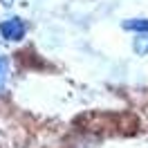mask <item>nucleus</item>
<instances>
[{
  "label": "nucleus",
  "instance_id": "obj_1",
  "mask_svg": "<svg viewBox=\"0 0 148 148\" xmlns=\"http://www.w3.org/2000/svg\"><path fill=\"white\" fill-rule=\"evenodd\" d=\"M27 36V20L20 16H9V18L0 20V38L9 40V43H20Z\"/></svg>",
  "mask_w": 148,
  "mask_h": 148
},
{
  "label": "nucleus",
  "instance_id": "obj_2",
  "mask_svg": "<svg viewBox=\"0 0 148 148\" xmlns=\"http://www.w3.org/2000/svg\"><path fill=\"white\" fill-rule=\"evenodd\" d=\"M121 27L132 34H148V18H128L121 23Z\"/></svg>",
  "mask_w": 148,
  "mask_h": 148
},
{
  "label": "nucleus",
  "instance_id": "obj_3",
  "mask_svg": "<svg viewBox=\"0 0 148 148\" xmlns=\"http://www.w3.org/2000/svg\"><path fill=\"white\" fill-rule=\"evenodd\" d=\"M9 56L0 54V94L7 90V83H9Z\"/></svg>",
  "mask_w": 148,
  "mask_h": 148
},
{
  "label": "nucleus",
  "instance_id": "obj_4",
  "mask_svg": "<svg viewBox=\"0 0 148 148\" xmlns=\"http://www.w3.org/2000/svg\"><path fill=\"white\" fill-rule=\"evenodd\" d=\"M132 52L137 56H148V34H137L132 40Z\"/></svg>",
  "mask_w": 148,
  "mask_h": 148
},
{
  "label": "nucleus",
  "instance_id": "obj_5",
  "mask_svg": "<svg viewBox=\"0 0 148 148\" xmlns=\"http://www.w3.org/2000/svg\"><path fill=\"white\" fill-rule=\"evenodd\" d=\"M0 5H2V7H5V9H9L11 5H14V0H0Z\"/></svg>",
  "mask_w": 148,
  "mask_h": 148
}]
</instances>
